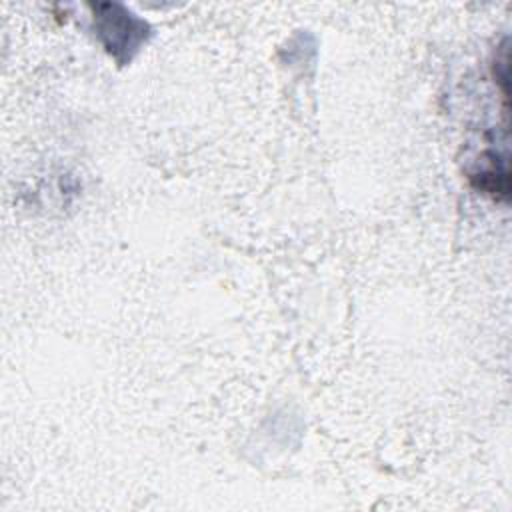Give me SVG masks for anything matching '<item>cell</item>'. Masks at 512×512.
<instances>
[{
	"instance_id": "cell-1",
	"label": "cell",
	"mask_w": 512,
	"mask_h": 512,
	"mask_svg": "<svg viewBox=\"0 0 512 512\" xmlns=\"http://www.w3.org/2000/svg\"><path fill=\"white\" fill-rule=\"evenodd\" d=\"M94 22L104 48L118 62L130 60L148 34V24L120 4H96Z\"/></svg>"
}]
</instances>
